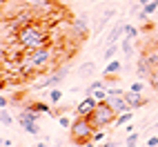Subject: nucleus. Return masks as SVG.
<instances>
[{
	"label": "nucleus",
	"instance_id": "6e6552de",
	"mask_svg": "<svg viewBox=\"0 0 158 147\" xmlns=\"http://www.w3.org/2000/svg\"><path fill=\"white\" fill-rule=\"evenodd\" d=\"M152 69H154V65L149 62V58H147V56L143 54V56L138 58V69H136V76H138L140 80H143V78H149Z\"/></svg>",
	"mask_w": 158,
	"mask_h": 147
},
{
	"label": "nucleus",
	"instance_id": "b1692460",
	"mask_svg": "<svg viewBox=\"0 0 158 147\" xmlns=\"http://www.w3.org/2000/svg\"><path fill=\"white\" fill-rule=\"evenodd\" d=\"M149 85L154 87V91H158V67H154L149 74Z\"/></svg>",
	"mask_w": 158,
	"mask_h": 147
},
{
	"label": "nucleus",
	"instance_id": "9d476101",
	"mask_svg": "<svg viewBox=\"0 0 158 147\" xmlns=\"http://www.w3.org/2000/svg\"><path fill=\"white\" fill-rule=\"evenodd\" d=\"M123 27H125V25L118 23L114 29H109V31H107V36H105V45H114V43H118L120 36H123Z\"/></svg>",
	"mask_w": 158,
	"mask_h": 147
},
{
	"label": "nucleus",
	"instance_id": "f704fd0d",
	"mask_svg": "<svg viewBox=\"0 0 158 147\" xmlns=\"http://www.w3.org/2000/svg\"><path fill=\"white\" fill-rule=\"evenodd\" d=\"M152 129H158V123H154V125H152Z\"/></svg>",
	"mask_w": 158,
	"mask_h": 147
},
{
	"label": "nucleus",
	"instance_id": "cd10ccee",
	"mask_svg": "<svg viewBox=\"0 0 158 147\" xmlns=\"http://www.w3.org/2000/svg\"><path fill=\"white\" fill-rule=\"evenodd\" d=\"M94 96H96V100H98V103L107 100V89H96V91H94Z\"/></svg>",
	"mask_w": 158,
	"mask_h": 147
},
{
	"label": "nucleus",
	"instance_id": "c85d7f7f",
	"mask_svg": "<svg viewBox=\"0 0 158 147\" xmlns=\"http://www.w3.org/2000/svg\"><path fill=\"white\" fill-rule=\"evenodd\" d=\"M102 138H105V129H96V132H94V138H91V141L98 145V143H100Z\"/></svg>",
	"mask_w": 158,
	"mask_h": 147
},
{
	"label": "nucleus",
	"instance_id": "473e14b6",
	"mask_svg": "<svg viewBox=\"0 0 158 147\" xmlns=\"http://www.w3.org/2000/svg\"><path fill=\"white\" fill-rule=\"evenodd\" d=\"M100 147H116V143H114V141H111V143H102Z\"/></svg>",
	"mask_w": 158,
	"mask_h": 147
},
{
	"label": "nucleus",
	"instance_id": "20e7f679",
	"mask_svg": "<svg viewBox=\"0 0 158 147\" xmlns=\"http://www.w3.org/2000/svg\"><path fill=\"white\" fill-rule=\"evenodd\" d=\"M116 116H118V114L111 109V105H109L107 100H102V103H98V107L94 109L87 118H89V123H91L96 129H107L109 125L116 123Z\"/></svg>",
	"mask_w": 158,
	"mask_h": 147
},
{
	"label": "nucleus",
	"instance_id": "423d86ee",
	"mask_svg": "<svg viewBox=\"0 0 158 147\" xmlns=\"http://www.w3.org/2000/svg\"><path fill=\"white\" fill-rule=\"evenodd\" d=\"M98 107V100L96 96H85L78 105H76V116H89V114Z\"/></svg>",
	"mask_w": 158,
	"mask_h": 147
},
{
	"label": "nucleus",
	"instance_id": "ddd939ff",
	"mask_svg": "<svg viewBox=\"0 0 158 147\" xmlns=\"http://www.w3.org/2000/svg\"><path fill=\"white\" fill-rule=\"evenodd\" d=\"M94 69H96V62H82V65H80V69H78V76L80 78H89L91 76V74H94Z\"/></svg>",
	"mask_w": 158,
	"mask_h": 147
},
{
	"label": "nucleus",
	"instance_id": "c9c22d12",
	"mask_svg": "<svg viewBox=\"0 0 158 147\" xmlns=\"http://www.w3.org/2000/svg\"><path fill=\"white\" fill-rule=\"evenodd\" d=\"M36 147H47V145H45V143H38V145H36Z\"/></svg>",
	"mask_w": 158,
	"mask_h": 147
},
{
	"label": "nucleus",
	"instance_id": "2f4dec72",
	"mask_svg": "<svg viewBox=\"0 0 158 147\" xmlns=\"http://www.w3.org/2000/svg\"><path fill=\"white\" fill-rule=\"evenodd\" d=\"M125 129H127V134H131V132H136V127H134V125H131V123H129V125H127V127H125Z\"/></svg>",
	"mask_w": 158,
	"mask_h": 147
},
{
	"label": "nucleus",
	"instance_id": "a211bd4d",
	"mask_svg": "<svg viewBox=\"0 0 158 147\" xmlns=\"http://www.w3.org/2000/svg\"><path fill=\"white\" fill-rule=\"evenodd\" d=\"M123 36H125V38H131V40H134L136 36H138V29H136L134 25H125V27H123Z\"/></svg>",
	"mask_w": 158,
	"mask_h": 147
},
{
	"label": "nucleus",
	"instance_id": "5701e85b",
	"mask_svg": "<svg viewBox=\"0 0 158 147\" xmlns=\"http://www.w3.org/2000/svg\"><path fill=\"white\" fill-rule=\"evenodd\" d=\"M131 51H134V45H131V38H125V40H123V54H125V56L129 58V56H131Z\"/></svg>",
	"mask_w": 158,
	"mask_h": 147
},
{
	"label": "nucleus",
	"instance_id": "4be33fe9",
	"mask_svg": "<svg viewBox=\"0 0 158 147\" xmlns=\"http://www.w3.org/2000/svg\"><path fill=\"white\" fill-rule=\"evenodd\" d=\"M0 123H2V127H9V125H14V118H11V114H9L7 109H2V114H0Z\"/></svg>",
	"mask_w": 158,
	"mask_h": 147
},
{
	"label": "nucleus",
	"instance_id": "72a5a7b5",
	"mask_svg": "<svg viewBox=\"0 0 158 147\" xmlns=\"http://www.w3.org/2000/svg\"><path fill=\"white\" fill-rule=\"evenodd\" d=\"M85 147H98V145H96V143H94V141H89V143H87Z\"/></svg>",
	"mask_w": 158,
	"mask_h": 147
},
{
	"label": "nucleus",
	"instance_id": "7ed1b4c3",
	"mask_svg": "<svg viewBox=\"0 0 158 147\" xmlns=\"http://www.w3.org/2000/svg\"><path fill=\"white\" fill-rule=\"evenodd\" d=\"M94 132H96V127L89 123L87 116H76L69 127V134H71V141L76 145H87L91 138H94Z\"/></svg>",
	"mask_w": 158,
	"mask_h": 147
},
{
	"label": "nucleus",
	"instance_id": "aec40b11",
	"mask_svg": "<svg viewBox=\"0 0 158 147\" xmlns=\"http://www.w3.org/2000/svg\"><path fill=\"white\" fill-rule=\"evenodd\" d=\"M114 16H116V11H114V9H107V11L102 14V18H100V23H98V31H100V29H102L105 25H107V20H109V18H114Z\"/></svg>",
	"mask_w": 158,
	"mask_h": 147
},
{
	"label": "nucleus",
	"instance_id": "f257e3e1",
	"mask_svg": "<svg viewBox=\"0 0 158 147\" xmlns=\"http://www.w3.org/2000/svg\"><path fill=\"white\" fill-rule=\"evenodd\" d=\"M16 43L23 47L25 51L47 47V43H49V31H47L45 25H38V23L31 20L29 25L20 27V29L16 31Z\"/></svg>",
	"mask_w": 158,
	"mask_h": 147
},
{
	"label": "nucleus",
	"instance_id": "39448f33",
	"mask_svg": "<svg viewBox=\"0 0 158 147\" xmlns=\"http://www.w3.org/2000/svg\"><path fill=\"white\" fill-rule=\"evenodd\" d=\"M67 74H69V69L67 67H58L56 71H51L47 78H43V80H38V85H36V89H54L56 85H60L62 80L67 78Z\"/></svg>",
	"mask_w": 158,
	"mask_h": 147
},
{
	"label": "nucleus",
	"instance_id": "9b49d317",
	"mask_svg": "<svg viewBox=\"0 0 158 147\" xmlns=\"http://www.w3.org/2000/svg\"><path fill=\"white\" fill-rule=\"evenodd\" d=\"M118 71H120V60H118V58L107 60V67L102 69V74H105V76H116Z\"/></svg>",
	"mask_w": 158,
	"mask_h": 147
},
{
	"label": "nucleus",
	"instance_id": "0eeeda50",
	"mask_svg": "<svg viewBox=\"0 0 158 147\" xmlns=\"http://www.w3.org/2000/svg\"><path fill=\"white\" fill-rule=\"evenodd\" d=\"M87 20H89V16H87V14H80V16H76V18H73V23H71V29L76 31L78 36H87V31H89V27H87Z\"/></svg>",
	"mask_w": 158,
	"mask_h": 147
},
{
	"label": "nucleus",
	"instance_id": "6ab92c4d",
	"mask_svg": "<svg viewBox=\"0 0 158 147\" xmlns=\"http://www.w3.org/2000/svg\"><path fill=\"white\" fill-rule=\"evenodd\" d=\"M31 107H34L38 114H54V111H51V107H49V105H45V103H31Z\"/></svg>",
	"mask_w": 158,
	"mask_h": 147
},
{
	"label": "nucleus",
	"instance_id": "4468645a",
	"mask_svg": "<svg viewBox=\"0 0 158 147\" xmlns=\"http://www.w3.org/2000/svg\"><path fill=\"white\" fill-rule=\"evenodd\" d=\"M27 2L36 9V11H47V9L54 5V0H27Z\"/></svg>",
	"mask_w": 158,
	"mask_h": 147
},
{
	"label": "nucleus",
	"instance_id": "7c9ffc66",
	"mask_svg": "<svg viewBox=\"0 0 158 147\" xmlns=\"http://www.w3.org/2000/svg\"><path fill=\"white\" fill-rule=\"evenodd\" d=\"M7 105H9V100L5 98V94H2V96H0V107H2V109H7Z\"/></svg>",
	"mask_w": 158,
	"mask_h": 147
},
{
	"label": "nucleus",
	"instance_id": "f8f14e48",
	"mask_svg": "<svg viewBox=\"0 0 158 147\" xmlns=\"http://www.w3.org/2000/svg\"><path fill=\"white\" fill-rule=\"evenodd\" d=\"M131 118H134V109H129V111H123V114H118V116H116L114 127H123V125L131 123Z\"/></svg>",
	"mask_w": 158,
	"mask_h": 147
},
{
	"label": "nucleus",
	"instance_id": "dca6fc26",
	"mask_svg": "<svg viewBox=\"0 0 158 147\" xmlns=\"http://www.w3.org/2000/svg\"><path fill=\"white\" fill-rule=\"evenodd\" d=\"M145 56L149 58V62H152L154 67H158V43H156L154 47H149V49H147V54H145Z\"/></svg>",
	"mask_w": 158,
	"mask_h": 147
},
{
	"label": "nucleus",
	"instance_id": "2eb2a0df",
	"mask_svg": "<svg viewBox=\"0 0 158 147\" xmlns=\"http://www.w3.org/2000/svg\"><path fill=\"white\" fill-rule=\"evenodd\" d=\"M20 127H23L27 134H40V127H38V125L34 123V120H20Z\"/></svg>",
	"mask_w": 158,
	"mask_h": 147
},
{
	"label": "nucleus",
	"instance_id": "1a4fd4ad",
	"mask_svg": "<svg viewBox=\"0 0 158 147\" xmlns=\"http://www.w3.org/2000/svg\"><path fill=\"white\" fill-rule=\"evenodd\" d=\"M125 98H127V103H129V107L131 109H138V107H143V105H147V100H145V96L143 94H136V91H125Z\"/></svg>",
	"mask_w": 158,
	"mask_h": 147
},
{
	"label": "nucleus",
	"instance_id": "bb28decb",
	"mask_svg": "<svg viewBox=\"0 0 158 147\" xmlns=\"http://www.w3.org/2000/svg\"><path fill=\"white\" fill-rule=\"evenodd\" d=\"M71 123H73V120H69L67 116H62V114L58 116V125H60V127H65V129H69V127H71Z\"/></svg>",
	"mask_w": 158,
	"mask_h": 147
},
{
	"label": "nucleus",
	"instance_id": "f3484780",
	"mask_svg": "<svg viewBox=\"0 0 158 147\" xmlns=\"http://www.w3.org/2000/svg\"><path fill=\"white\" fill-rule=\"evenodd\" d=\"M116 51H118V43L107 45V49L102 51V58H105V60H114V58H116Z\"/></svg>",
	"mask_w": 158,
	"mask_h": 147
},
{
	"label": "nucleus",
	"instance_id": "393cba45",
	"mask_svg": "<svg viewBox=\"0 0 158 147\" xmlns=\"http://www.w3.org/2000/svg\"><path fill=\"white\" fill-rule=\"evenodd\" d=\"M127 147H136L138 145V132H131V134H127V143H125Z\"/></svg>",
	"mask_w": 158,
	"mask_h": 147
},
{
	"label": "nucleus",
	"instance_id": "412c9836",
	"mask_svg": "<svg viewBox=\"0 0 158 147\" xmlns=\"http://www.w3.org/2000/svg\"><path fill=\"white\" fill-rule=\"evenodd\" d=\"M49 100L54 103V105H56V103H60V100H62V91H60L58 87H54V89H49Z\"/></svg>",
	"mask_w": 158,
	"mask_h": 147
},
{
	"label": "nucleus",
	"instance_id": "f03ea898",
	"mask_svg": "<svg viewBox=\"0 0 158 147\" xmlns=\"http://www.w3.org/2000/svg\"><path fill=\"white\" fill-rule=\"evenodd\" d=\"M51 62H54V49L51 47H40V49H31L25 51L23 58L18 60V67L25 71H45Z\"/></svg>",
	"mask_w": 158,
	"mask_h": 147
},
{
	"label": "nucleus",
	"instance_id": "c756f323",
	"mask_svg": "<svg viewBox=\"0 0 158 147\" xmlns=\"http://www.w3.org/2000/svg\"><path fill=\"white\" fill-rule=\"evenodd\" d=\"M147 147H158V136H149L147 138Z\"/></svg>",
	"mask_w": 158,
	"mask_h": 147
},
{
	"label": "nucleus",
	"instance_id": "a878e982",
	"mask_svg": "<svg viewBox=\"0 0 158 147\" xmlns=\"http://www.w3.org/2000/svg\"><path fill=\"white\" fill-rule=\"evenodd\" d=\"M145 87H147V85H145V82L138 78V80H136V82H134V85H131L129 89H131V91H136V94H143V91H145Z\"/></svg>",
	"mask_w": 158,
	"mask_h": 147
}]
</instances>
